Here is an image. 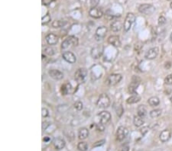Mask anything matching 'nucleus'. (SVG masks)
<instances>
[{"instance_id": "obj_10", "label": "nucleus", "mask_w": 172, "mask_h": 151, "mask_svg": "<svg viewBox=\"0 0 172 151\" xmlns=\"http://www.w3.org/2000/svg\"><path fill=\"white\" fill-rule=\"evenodd\" d=\"M122 26H123V25H122V21L119 18H118V17L112 20L110 25L111 30L113 32H118V31H119Z\"/></svg>"}, {"instance_id": "obj_39", "label": "nucleus", "mask_w": 172, "mask_h": 151, "mask_svg": "<svg viewBox=\"0 0 172 151\" xmlns=\"http://www.w3.org/2000/svg\"><path fill=\"white\" fill-rule=\"evenodd\" d=\"M48 115H49V112L48 111V109L44 108H43L42 110H41V115H42L43 118H47V117L48 116Z\"/></svg>"}, {"instance_id": "obj_1", "label": "nucleus", "mask_w": 172, "mask_h": 151, "mask_svg": "<svg viewBox=\"0 0 172 151\" xmlns=\"http://www.w3.org/2000/svg\"><path fill=\"white\" fill-rule=\"evenodd\" d=\"M78 43L79 41H78L77 38H76L75 36H69L62 42L61 48L63 50H66L71 47L77 46Z\"/></svg>"}, {"instance_id": "obj_26", "label": "nucleus", "mask_w": 172, "mask_h": 151, "mask_svg": "<svg viewBox=\"0 0 172 151\" xmlns=\"http://www.w3.org/2000/svg\"><path fill=\"white\" fill-rule=\"evenodd\" d=\"M104 16L105 18L107 20H108V21H112V20L114 19V18H116L120 17V16H116V15H114V14H113V12L109 9L107 10V12H106Z\"/></svg>"}, {"instance_id": "obj_3", "label": "nucleus", "mask_w": 172, "mask_h": 151, "mask_svg": "<svg viewBox=\"0 0 172 151\" xmlns=\"http://www.w3.org/2000/svg\"><path fill=\"white\" fill-rule=\"evenodd\" d=\"M135 21V16L133 13L131 12H129V13L126 15V17L125 18V21H124L123 24V28L124 31L125 32H128L131 29V26L134 24Z\"/></svg>"}, {"instance_id": "obj_20", "label": "nucleus", "mask_w": 172, "mask_h": 151, "mask_svg": "<svg viewBox=\"0 0 172 151\" xmlns=\"http://www.w3.org/2000/svg\"><path fill=\"white\" fill-rule=\"evenodd\" d=\"M66 145L65 140H63L62 138H57L54 140V146L56 150H61L63 149Z\"/></svg>"}, {"instance_id": "obj_38", "label": "nucleus", "mask_w": 172, "mask_h": 151, "mask_svg": "<svg viewBox=\"0 0 172 151\" xmlns=\"http://www.w3.org/2000/svg\"><path fill=\"white\" fill-rule=\"evenodd\" d=\"M96 129H97V130H98V131H103L105 129V125L104 124H101V123H100L99 124H97V125H96Z\"/></svg>"}, {"instance_id": "obj_18", "label": "nucleus", "mask_w": 172, "mask_h": 151, "mask_svg": "<svg viewBox=\"0 0 172 151\" xmlns=\"http://www.w3.org/2000/svg\"><path fill=\"white\" fill-rule=\"evenodd\" d=\"M45 40L49 45H55L58 42V37L53 33H50L47 35Z\"/></svg>"}, {"instance_id": "obj_32", "label": "nucleus", "mask_w": 172, "mask_h": 151, "mask_svg": "<svg viewBox=\"0 0 172 151\" xmlns=\"http://www.w3.org/2000/svg\"><path fill=\"white\" fill-rule=\"evenodd\" d=\"M164 84L168 85V86H170L172 85V73L171 74L168 75L165 78H164Z\"/></svg>"}, {"instance_id": "obj_21", "label": "nucleus", "mask_w": 172, "mask_h": 151, "mask_svg": "<svg viewBox=\"0 0 172 151\" xmlns=\"http://www.w3.org/2000/svg\"><path fill=\"white\" fill-rule=\"evenodd\" d=\"M140 100H141V96H139L138 94H133L132 96H131L126 99V102H127V104L132 105V104H135L139 102Z\"/></svg>"}, {"instance_id": "obj_23", "label": "nucleus", "mask_w": 172, "mask_h": 151, "mask_svg": "<svg viewBox=\"0 0 172 151\" xmlns=\"http://www.w3.org/2000/svg\"><path fill=\"white\" fill-rule=\"evenodd\" d=\"M137 114V115H139V117H141L142 118H145L147 115V108L145 107V105H141L138 107Z\"/></svg>"}, {"instance_id": "obj_35", "label": "nucleus", "mask_w": 172, "mask_h": 151, "mask_svg": "<svg viewBox=\"0 0 172 151\" xmlns=\"http://www.w3.org/2000/svg\"><path fill=\"white\" fill-rule=\"evenodd\" d=\"M105 143H106V140H104V139L100 140H99V141H97L96 143H94V144L93 145V147H101V146L103 145Z\"/></svg>"}, {"instance_id": "obj_49", "label": "nucleus", "mask_w": 172, "mask_h": 151, "mask_svg": "<svg viewBox=\"0 0 172 151\" xmlns=\"http://www.w3.org/2000/svg\"><path fill=\"white\" fill-rule=\"evenodd\" d=\"M171 55H172V51H171Z\"/></svg>"}, {"instance_id": "obj_43", "label": "nucleus", "mask_w": 172, "mask_h": 151, "mask_svg": "<svg viewBox=\"0 0 172 151\" xmlns=\"http://www.w3.org/2000/svg\"><path fill=\"white\" fill-rule=\"evenodd\" d=\"M171 66V64L170 62H168V63H165V65H164V67H165V69H170Z\"/></svg>"}, {"instance_id": "obj_40", "label": "nucleus", "mask_w": 172, "mask_h": 151, "mask_svg": "<svg viewBox=\"0 0 172 151\" xmlns=\"http://www.w3.org/2000/svg\"><path fill=\"white\" fill-rule=\"evenodd\" d=\"M149 127H147V126L143 127V128H142L141 129V134H142V135L144 136L145 134H146V133H148V131H149Z\"/></svg>"}, {"instance_id": "obj_45", "label": "nucleus", "mask_w": 172, "mask_h": 151, "mask_svg": "<svg viewBox=\"0 0 172 151\" xmlns=\"http://www.w3.org/2000/svg\"><path fill=\"white\" fill-rule=\"evenodd\" d=\"M170 40L172 42V32H171V35H170Z\"/></svg>"}, {"instance_id": "obj_30", "label": "nucleus", "mask_w": 172, "mask_h": 151, "mask_svg": "<svg viewBox=\"0 0 172 151\" xmlns=\"http://www.w3.org/2000/svg\"><path fill=\"white\" fill-rule=\"evenodd\" d=\"M77 149L80 151H86L88 149V145L86 142H80L77 144Z\"/></svg>"}, {"instance_id": "obj_4", "label": "nucleus", "mask_w": 172, "mask_h": 151, "mask_svg": "<svg viewBox=\"0 0 172 151\" xmlns=\"http://www.w3.org/2000/svg\"><path fill=\"white\" fill-rule=\"evenodd\" d=\"M97 106L100 108H107L110 105V99L106 93L101 94L97 100Z\"/></svg>"}, {"instance_id": "obj_25", "label": "nucleus", "mask_w": 172, "mask_h": 151, "mask_svg": "<svg viewBox=\"0 0 172 151\" xmlns=\"http://www.w3.org/2000/svg\"><path fill=\"white\" fill-rule=\"evenodd\" d=\"M148 103L151 107H156L160 104V100L157 96H152V97L149 98L148 100Z\"/></svg>"}, {"instance_id": "obj_17", "label": "nucleus", "mask_w": 172, "mask_h": 151, "mask_svg": "<svg viewBox=\"0 0 172 151\" xmlns=\"http://www.w3.org/2000/svg\"><path fill=\"white\" fill-rule=\"evenodd\" d=\"M102 52H103V47L98 45V46L95 47L92 49L91 55H92L93 58H94V59H98V58L101 57Z\"/></svg>"}, {"instance_id": "obj_36", "label": "nucleus", "mask_w": 172, "mask_h": 151, "mask_svg": "<svg viewBox=\"0 0 172 151\" xmlns=\"http://www.w3.org/2000/svg\"><path fill=\"white\" fill-rule=\"evenodd\" d=\"M159 26H162L164 24L166 23V18L164 17V16H160L158 18V21Z\"/></svg>"}, {"instance_id": "obj_13", "label": "nucleus", "mask_w": 172, "mask_h": 151, "mask_svg": "<svg viewBox=\"0 0 172 151\" xmlns=\"http://www.w3.org/2000/svg\"><path fill=\"white\" fill-rule=\"evenodd\" d=\"M159 53V49L158 47H152L151 49H149L146 54L145 55V57L147 60H154L157 57V56L158 55Z\"/></svg>"}, {"instance_id": "obj_47", "label": "nucleus", "mask_w": 172, "mask_h": 151, "mask_svg": "<svg viewBox=\"0 0 172 151\" xmlns=\"http://www.w3.org/2000/svg\"><path fill=\"white\" fill-rule=\"evenodd\" d=\"M170 101H171V103H172V96H171V99H170Z\"/></svg>"}, {"instance_id": "obj_28", "label": "nucleus", "mask_w": 172, "mask_h": 151, "mask_svg": "<svg viewBox=\"0 0 172 151\" xmlns=\"http://www.w3.org/2000/svg\"><path fill=\"white\" fill-rule=\"evenodd\" d=\"M65 25H67V21H63V20H56L52 22V27L55 28L64 27Z\"/></svg>"}, {"instance_id": "obj_31", "label": "nucleus", "mask_w": 172, "mask_h": 151, "mask_svg": "<svg viewBox=\"0 0 172 151\" xmlns=\"http://www.w3.org/2000/svg\"><path fill=\"white\" fill-rule=\"evenodd\" d=\"M51 20V18H50V16L49 15V13H47L45 16H43L42 19H41V24L43 25H46V24L49 23Z\"/></svg>"}, {"instance_id": "obj_33", "label": "nucleus", "mask_w": 172, "mask_h": 151, "mask_svg": "<svg viewBox=\"0 0 172 151\" xmlns=\"http://www.w3.org/2000/svg\"><path fill=\"white\" fill-rule=\"evenodd\" d=\"M74 106L77 111H81L82 109H83V103H82V101H76L75 103H74Z\"/></svg>"}, {"instance_id": "obj_16", "label": "nucleus", "mask_w": 172, "mask_h": 151, "mask_svg": "<svg viewBox=\"0 0 172 151\" xmlns=\"http://www.w3.org/2000/svg\"><path fill=\"white\" fill-rule=\"evenodd\" d=\"M108 43L115 47H119L121 46V41H120L119 37L117 35H112L109 36L108 38Z\"/></svg>"}, {"instance_id": "obj_24", "label": "nucleus", "mask_w": 172, "mask_h": 151, "mask_svg": "<svg viewBox=\"0 0 172 151\" xmlns=\"http://www.w3.org/2000/svg\"><path fill=\"white\" fill-rule=\"evenodd\" d=\"M133 124L136 128H140L145 124V121H144V118L139 117V115H136V116L134 117Z\"/></svg>"}, {"instance_id": "obj_22", "label": "nucleus", "mask_w": 172, "mask_h": 151, "mask_svg": "<svg viewBox=\"0 0 172 151\" xmlns=\"http://www.w3.org/2000/svg\"><path fill=\"white\" fill-rule=\"evenodd\" d=\"M89 136V130L86 128H80L78 131V138L80 140H85Z\"/></svg>"}, {"instance_id": "obj_9", "label": "nucleus", "mask_w": 172, "mask_h": 151, "mask_svg": "<svg viewBox=\"0 0 172 151\" xmlns=\"http://www.w3.org/2000/svg\"><path fill=\"white\" fill-rule=\"evenodd\" d=\"M107 33V28L105 26H100L97 29L95 33V38L96 40H102L104 38Z\"/></svg>"}, {"instance_id": "obj_46", "label": "nucleus", "mask_w": 172, "mask_h": 151, "mask_svg": "<svg viewBox=\"0 0 172 151\" xmlns=\"http://www.w3.org/2000/svg\"><path fill=\"white\" fill-rule=\"evenodd\" d=\"M170 7H171V8L172 9V2H171V4H170Z\"/></svg>"}, {"instance_id": "obj_11", "label": "nucleus", "mask_w": 172, "mask_h": 151, "mask_svg": "<svg viewBox=\"0 0 172 151\" xmlns=\"http://www.w3.org/2000/svg\"><path fill=\"white\" fill-rule=\"evenodd\" d=\"M62 57L63 59L69 63H75L77 61V57L72 52L65 51L62 54Z\"/></svg>"}, {"instance_id": "obj_5", "label": "nucleus", "mask_w": 172, "mask_h": 151, "mask_svg": "<svg viewBox=\"0 0 172 151\" xmlns=\"http://www.w3.org/2000/svg\"><path fill=\"white\" fill-rule=\"evenodd\" d=\"M87 77V70L85 68H80L74 73V79L78 83H83L85 82Z\"/></svg>"}, {"instance_id": "obj_15", "label": "nucleus", "mask_w": 172, "mask_h": 151, "mask_svg": "<svg viewBox=\"0 0 172 151\" xmlns=\"http://www.w3.org/2000/svg\"><path fill=\"white\" fill-rule=\"evenodd\" d=\"M48 75L50 76V77H51L54 79H56V80H60L64 78L63 73L58 69H50L48 71Z\"/></svg>"}, {"instance_id": "obj_42", "label": "nucleus", "mask_w": 172, "mask_h": 151, "mask_svg": "<svg viewBox=\"0 0 172 151\" xmlns=\"http://www.w3.org/2000/svg\"><path fill=\"white\" fill-rule=\"evenodd\" d=\"M50 0H42V4L45 5V6H48V5L50 4Z\"/></svg>"}, {"instance_id": "obj_12", "label": "nucleus", "mask_w": 172, "mask_h": 151, "mask_svg": "<svg viewBox=\"0 0 172 151\" xmlns=\"http://www.w3.org/2000/svg\"><path fill=\"white\" fill-rule=\"evenodd\" d=\"M98 115L100 118V123L104 124V125L107 124L111 119V114L109 111H102Z\"/></svg>"}, {"instance_id": "obj_19", "label": "nucleus", "mask_w": 172, "mask_h": 151, "mask_svg": "<svg viewBox=\"0 0 172 151\" xmlns=\"http://www.w3.org/2000/svg\"><path fill=\"white\" fill-rule=\"evenodd\" d=\"M171 136V133L170 130H164L161 132L160 135H159V138H160L161 141L164 143V142H167L168 140L170 139Z\"/></svg>"}, {"instance_id": "obj_37", "label": "nucleus", "mask_w": 172, "mask_h": 151, "mask_svg": "<svg viewBox=\"0 0 172 151\" xmlns=\"http://www.w3.org/2000/svg\"><path fill=\"white\" fill-rule=\"evenodd\" d=\"M100 0H90L91 9L97 7V6H98L99 3H100Z\"/></svg>"}, {"instance_id": "obj_7", "label": "nucleus", "mask_w": 172, "mask_h": 151, "mask_svg": "<svg viewBox=\"0 0 172 151\" xmlns=\"http://www.w3.org/2000/svg\"><path fill=\"white\" fill-rule=\"evenodd\" d=\"M140 82H141V79L138 76H134L131 78V83L129 86V92L131 94H137L136 93V89H137L138 86H139Z\"/></svg>"}, {"instance_id": "obj_14", "label": "nucleus", "mask_w": 172, "mask_h": 151, "mask_svg": "<svg viewBox=\"0 0 172 151\" xmlns=\"http://www.w3.org/2000/svg\"><path fill=\"white\" fill-rule=\"evenodd\" d=\"M89 15L90 17L97 19V18H100L103 16V12L101 8L96 7V8L90 9V10L89 11Z\"/></svg>"}, {"instance_id": "obj_34", "label": "nucleus", "mask_w": 172, "mask_h": 151, "mask_svg": "<svg viewBox=\"0 0 172 151\" xmlns=\"http://www.w3.org/2000/svg\"><path fill=\"white\" fill-rule=\"evenodd\" d=\"M45 51L48 55L49 56H53L54 54V49L52 47H45Z\"/></svg>"}, {"instance_id": "obj_27", "label": "nucleus", "mask_w": 172, "mask_h": 151, "mask_svg": "<svg viewBox=\"0 0 172 151\" xmlns=\"http://www.w3.org/2000/svg\"><path fill=\"white\" fill-rule=\"evenodd\" d=\"M70 89H71V86L70 83H65V84L62 85L61 86V93L62 95L66 96L70 92Z\"/></svg>"}, {"instance_id": "obj_41", "label": "nucleus", "mask_w": 172, "mask_h": 151, "mask_svg": "<svg viewBox=\"0 0 172 151\" xmlns=\"http://www.w3.org/2000/svg\"><path fill=\"white\" fill-rule=\"evenodd\" d=\"M120 151H129V147L128 145H124L123 147L121 148Z\"/></svg>"}, {"instance_id": "obj_29", "label": "nucleus", "mask_w": 172, "mask_h": 151, "mask_svg": "<svg viewBox=\"0 0 172 151\" xmlns=\"http://www.w3.org/2000/svg\"><path fill=\"white\" fill-rule=\"evenodd\" d=\"M161 113H162V111L161 109H154V110L150 111L149 115L151 118H158L159 116H161Z\"/></svg>"}, {"instance_id": "obj_44", "label": "nucleus", "mask_w": 172, "mask_h": 151, "mask_svg": "<svg viewBox=\"0 0 172 151\" xmlns=\"http://www.w3.org/2000/svg\"><path fill=\"white\" fill-rule=\"evenodd\" d=\"M49 140H50V138H49L48 137H45V138L43 139V140H44L45 142H48L49 141Z\"/></svg>"}, {"instance_id": "obj_48", "label": "nucleus", "mask_w": 172, "mask_h": 151, "mask_svg": "<svg viewBox=\"0 0 172 151\" xmlns=\"http://www.w3.org/2000/svg\"><path fill=\"white\" fill-rule=\"evenodd\" d=\"M168 1H172V0H168Z\"/></svg>"}, {"instance_id": "obj_6", "label": "nucleus", "mask_w": 172, "mask_h": 151, "mask_svg": "<svg viewBox=\"0 0 172 151\" xmlns=\"http://www.w3.org/2000/svg\"><path fill=\"white\" fill-rule=\"evenodd\" d=\"M139 12L145 16H151L155 12V8L151 4H141L139 7Z\"/></svg>"}, {"instance_id": "obj_2", "label": "nucleus", "mask_w": 172, "mask_h": 151, "mask_svg": "<svg viewBox=\"0 0 172 151\" xmlns=\"http://www.w3.org/2000/svg\"><path fill=\"white\" fill-rule=\"evenodd\" d=\"M122 76L119 73H112L106 79V85L108 86H114L122 80Z\"/></svg>"}, {"instance_id": "obj_8", "label": "nucleus", "mask_w": 172, "mask_h": 151, "mask_svg": "<svg viewBox=\"0 0 172 151\" xmlns=\"http://www.w3.org/2000/svg\"><path fill=\"white\" fill-rule=\"evenodd\" d=\"M128 134H129V130L127 128L124 126H120L116 130V138L119 141H122L127 137Z\"/></svg>"}]
</instances>
